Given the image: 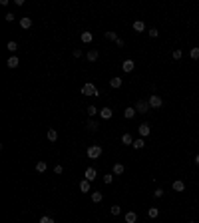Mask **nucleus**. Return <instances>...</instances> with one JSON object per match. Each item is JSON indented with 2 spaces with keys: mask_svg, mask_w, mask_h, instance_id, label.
<instances>
[{
  "mask_svg": "<svg viewBox=\"0 0 199 223\" xmlns=\"http://www.w3.org/2000/svg\"><path fill=\"white\" fill-rule=\"evenodd\" d=\"M135 114H138V112H135V108H126V110H123V116H126L128 120H132Z\"/></svg>",
  "mask_w": 199,
  "mask_h": 223,
  "instance_id": "14",
  "label": "nucleus"
},
{
  "mask_svg": "<svg viewBox=\"0 0 199 223\" xmlns=\"http://www.w3.org/2000/svg\"><path fill=\"white\" fill-rule=\"evenodd\" d=\"M48 139H50V142H56V139H58V132H56V130H48Z\"/></svg>",
  "mask_w": 199,
  "mask_h": 223,
  "instance_id": "22",
  "label": "nucleus"
},
{
  "mask_svg": "<svg viewBox=\"0 0 199 223\" xmlns=\"http://www.w3.org/2000/svg\"><path fill=\"white\" fill-rule=\"evenodd\" d=\"M74 58H82V50H74Z\"/></svg>",
  "mask_w": 199,
  "mask_h": 223,
  "instance_id": "39",
  "label": "nucleus"
},
{
  "mask_svg": "<svg viewBox=\"0 0 199 223\" xmlns=\"http://www.w3.org/2000/svg\"><path fill=\"white\" fill-rule=\"evenodd\" d=\"M82 94L84 96H100V90L92 84V82H88V84L82 86Z\"/></svg>",
  "mask_w": 199,
  "mask_h": 223,
  "instance_id": "1",
  "label": "nucleus"
},
{
  "mask_svg": "<svg viewBox=\"0 0 199 223\" xmlns=\"http://www.w3.org/2000/svg\"><path fill=\"white\" fill-rule=\"evenodd\" d=\"M122 143H123V146H133V138L129 136V133H123V136H122Z\"/></svg>",
  "mask_w": 199,
  "mask_h": 223,
  "instance_id": "13",
  "label": "nucleus"
},
{
  "mask_svg": "<svg viewBox=\"0 0 199 223\" xmlns=\"http://www.w3.org/2000/svg\"><path fill=\"white\" fill-rule=\"evenodd\" d=\"M109 211H112V215H119V213H122V207H119V205H114Z\"/></svg>",
  "mask_w": 199,
  "mask_h": 223,
  "instance_id": "30",
  "label": "nucleus"
},
{
  "mask_svg": "<svg viewBox=\"0 0 199 223\" xmlns=\"http://www.w3.org/2000/svg\"><path fill=\"white\" fill-rule=\"evenodd\" d=\"M191 58H193V60H199V48H193V50H191Z\"/></svg>",
  "mask_w": 199,
  "mask_h": 223,
  "instance_id": "32",
  "label": "nucleus"
},
{
  "mask_svg": "<svg viewBox=\"0 0 199 223\" xmlns=\"http://www.w3.org/2000/svg\"><path fill=\"white\" fill-rule=\"evenodd\" d=\"M109 86H112V88H119V86H122V78H112V80H109Z\"/></svg>",
  "mask_w": 199,
  "mask_h": 223,
  "instance_id": "20",
  "label": "nucleus"
},
{
  "mask_svg": "<svg viewBox=\"0 0 199 223\" xmlns=\"http://www.w3.org/2000/svg\"><path fill=\"white\" fill-rule=\"evenodd\" d=\"M18 64H20V60L16 56H10L8 60H6V66L8 68H18Z\"/></svg>",
  "mask_w": 199,
  "mask_h": 223,
  "instance_id": "10",
  "label": "nucleus"
},
{
  "mask_svg": "<svg viewBox=\"0 0 199 223\" xmlns=\"http://www.w3.org/2000/svg\"><path fill=\"white\" fill-rule=\"evenodd\" d=\"M139 136H142V138H145V136H149V132H152V130H149V123H142V126H139Z\"/></svg>",
  "mask_w": 199,
  "mask_h": 223,
  "instance_id": "9",
  "label": "nucleus"
},
{
  "mask_svg": "<svg viewBox=\"0 0 199 223\" xmlns=\"http://www.w3.org/2000/svg\"><path fill=\"white\" fill-rule=\"evenodd\" d=\"M100 156H102V147H100V146H90V147H88V157L98 159Z\"/></svg>",
  "mask_w": 199,
  "mask_h": 223,
  "instance_id": "2",
  "label": "nucleus"
},
{
  "mask_svg": "<svg viewBox=\"0 0 199 223\" xmlns=\"http://www.w3.org/2000/svg\"><path fill=\"white\" fill-rule=\"evenodd\" d=\"M80 191H82V193H88V191H90V181H88V179L80 181Z\"/></svg>",
  "mask_w": 199,
  "mask_h": 223,
  "instance_id": "15",
  "label": "nucleus"
},
{
  "mask_svg": "<svg viewBox=\"0 0 199 223\" xmlns=\"http://www.w3.org/2000/svg\"><path fill=\"white\" fill-rule=\"evenodd\" d=\"M147 34H149V36H152V38H157V36H159V32H157L155 28H152V30H147Z\"/></svg>",
  "mask_w": 199,
  "mask_h": 223,
  "instance_id": "35",
  "label": "nucleus"
},
{
  "mask_svg": "<svg viewBox=\"0 0 199 223\" xmlns=\"http://www.w3.org/2000/svg\"><path fill=\"white\" fill-rule=\"evenodd\" d=\"M171 56H173V60H181V56H183V54H181V50H173V54H171Z\"/></svg>",
  "mask_w": 199,
  "mask_h": 223,
  "instance_id": "31",
  "label": "nucleus"
},
{
  "mask_svg": "<svg viewBox=\"0 0 199 223\" xmlns=\"http://www.w3.org/2000/svg\"><path fill=\"white\" fill-rule=\"evenodd\" d=\"M106 38H108V40H114V42H116V40H118V34H116V32H106Z\"/></svg>",
  "mask_w": 199,
  "mask_h": 223,
  "instance_id": "29",
  "label": "nucleus"
},
{
  "mask_svg": "<svg viewBox=\"0 0 199 223\" xmlns=\"http://www.w3.org/2000/svg\"><path fill=\"white\" fill-rule=\"evenodd\" d=\"M147 110H149V102L138 100V104H135V112H139V114H145Z\"/></svg>",
  "mask_w": 199,
  "mask_h": 223,
  "instance_id": "4",
  "label": "nucleus"
},
{
  "mask_svg": "<svg viewBox=\"0 0 199 223\" xmlns=\"http://www.w3.org/2000/svg\"><path fill=\"white\" fill-rule=\"evenodd\" d=\"M183 189H185V183H183V181H179V179L173 181V191H183Z\"/></svg>",
  "mask_w": 199,
  "mask_h": 223,
  "instance_id": "17",
  "label": "nucleus"
},
{
  "mask_svg": "<svg viewBox=\"0 0 199 223\" xmlns=\"http://www.w3.org/2000/svg\"><path fill=\"white\" fill-rule=\"evenodd\" d=\"M116 44H118L119 48H123V40H122V38H118V40H116Z\"/></svg>",
  "mask_w": 199,
  "mask_h": 223,
  "instance_id": "40",
  "label": "nucleus"
},
{
  "mask_svg": "<svg viewBox=\"0 0 199 223\" xmlns=\"http://www.w3.org/2000/svg\"><path fill=\"white\" fill-rule=\"evenodd\" d=\"M133 66H135V62H133V60H123V64H122L123 72H133Z\"/></svg>",
  "mask_w": 199,
  "mask_h": 223,
  "instance_id": "7",
  "label": "nucleus"
},
{
  "mask_svg": "<svg viewBox=\"0 0 199 223\" xmlns=\"http://www.w3.org/2000/svg\"><path fill=\"white\" fill-rule=\"evenodd\" d=\"M92 201H94V203H100V201H102V193H100V191H92Z\"/></svg>",
  "mask_w": 199,
  "mask_h": 223,
  "instance_id": "23",
  "label": "nucleus"
},
{
  "mask_svg": "<svg viewBox=\"0 0 199 223\" xmlns=\"http://www.w3.org/2000/svg\"><path fill=\"white\" fill-rule=\"evenodd\" d=\"M46 162H38V163H36V171H40V173H42V171H46Z\"/></svg>",
  "mask_w": 199,
  "mask_h": 223,
  "instance_id": "27",
  "label": "nucleus"
},
{
  "mask_svg": "<svg viewBox=\"0 0 199 223\" xmlns=\"http://www.w3.org/2000/svg\"><path fill=\"white\" fill-rule=\"evenodd\" d=\"M6 48H8L10 52H16V50H18V44H16V42H14V40H10V42H8V44H6Z\"/></svg>",
  "mask_w": 199,
  "mask_h": 223,
  "instance_id": "24",
  "label": "nucleus"
},
{
  "mask_svg": "<svg viewBox=\"0 0 199 223\" xmlns=\"http://www.w3.org/2000/svg\"><path fill=\"white\" fill-rule=\"evenodd\" d=\"M195 163H197V166H199V153H197V156H195Z\"/></svg>",
  "mask_w": 199,
  "mask_h": 223,
  "instance_id": "41",
  "label": "nucleus"
},
{
  "mask_svg": "<svg viewBox=\"0 0 199 223\" xmlns=\"http://www.w3.org/2000/svg\"><path fill=\"white\" fill-rule=\"evenodd\" d=\"M98 56H100L98 50H90V52H88V60H90V62H96V60H98Z\"/></svg>",
  "mask_w": 199,
  "mask_h": 223,
  "instance_id": "21",
  "label": "nucleus"
},
{
  "mask_svg": "<svg viewBox=\"0 0 199 223\" xmlns=\"http://www.w3.org/2000/svg\"><path fill=\"white\" fill-rule=\"evenodd\" d=\"M112 181H114V175H109V173H108V175H104V183L106 185H109Z\"/></svg>",
  "mask_w": 199,
  "mask_h": 223,
  "instance_id": "33",
  "label": "nucleus"
},
{
  "mask_svg": "<svg viewBox=\"0 0 199 223\" xmlns=\"http://www.w3.org/2000/svg\"><path fill=\"white\" fill-rule=\"evenodd\" d=\"M20 26H22L24 30L32 28V18H28V16H24V18H20Z\"/></svg>",
  "mask_w": 199,
  "mask_h": 223,
  "instance_id": "8",
  "label": "nucleus"
},
{
  "mask_svg": "<svg viewBox=\"0 0 199 223\" xmlns=\"http://www.w3.org/2000/svg\"><path fill=\"white\" fill-rule=\"evenodd\" d=\"M4 20H6V22H12V20H14V14H12V12H8V14L4 16Z\"/></svg>",
  "mask_w": 199,
  "mask_h": 223,
  "instance_id": "36",
  "label": "nucleus"
},
{
  "mask_svg": "<svg viewBox=\"0 0 199 223\" xmlns=\"http://www.w3.org/2000/svg\"><path fill=\"white\" fill-rule=\"evenodd\" d=\"M114 173H116V175L123 173V163H116V166H114Z\"/></svg>",
  "mask_w": 199,
  "mask_h": 223,
  "instance_id": "26",
  "label": "nucleus"
},
{
  "mask_svg": "<svg viewBox=\"0 0 199 223\" xmlns=\"http://www.w3.org/2000/svg\"><path fill=\"white\" fill-rule=\"evenodd\" d=\"M80 38H82V42H84V44H90L92 40H94V34H92V32H82Z\"/></svg>",
  "mask_w": 199,
  "mask_h": 223,
  "instance_id": "11",
  "label": "nucleus"
},
{
  "mask_svg": "<svg viewBox=\"0 0 199 223\" xmlns=\"http://www.w3.org/2000/svg\"><path fill=\"white\" fill-rule=\"evenodd\" d=\"M84 175H86V179H88V181H94L96 177H98V171H96L94 167H88V169H86V173H84Z\"/></svg>",
  "mask_w": 199,
  "mask_h": 223,
  "instance_id": "5",
  "label": "nucleus"
},
{
  "mask_svg": "<svg viewBox=\"0 0 199 223\" xmlns=\"http://www.w3.org/2000/svg\"><path fill=\"white\" fill-rule=\"evenodd\" d=\"M153 195H155V197H161V195H163V189H155V191H153Z\"/></svg>",
  "mask_w": 199,
  "mask_h": 223,
  "instance_id": "38",
  "label": "nucleus"
},
{
  "mask_svg": "<svg viewBox=\"0 0 199 223\" xmlns=\"http://www.w3.org/2000/svg\"><path fill=\"white\" fill-rule=\"evenodd\" d=\"M98 128H100L98 122H94V120H90V122H88V130H90V132H96Z\"/></svg>",
  "mask_w": 199,
  "mask_h": 223,
  "instance_id": "25",
  "label": "nucleus"
},
{
  "mask_svg": "<svg viewBox=\"0 0 199 223\" xmlns=\"http://www.w3.org/2000/svg\"><path fill=\"white\" fill-rule=\"evenodd\" d=\"M147 102H149V108H155V110L163 106V100H161L159 96H149V100H147Z\"/></svg>",
  "mask_w": 199,
  "mask_h": 223,
  "instance_id": "3",
  "label": "nucleus"
},
{
  "mask_svg": "<svg viewBox=\"0 0 199 223\" xmlns=\"http://www.w3.org/2000/svg\"><path fill=\"white\" fill-rule=\"evenodd\" d=\"M100 116H102V120H109L112 116H114V112H112V110H109L108 106H106V108L100 110Z\"/></svg>",
  "mask_w": 199,
  "mask_h": 223,
  "instance_id": "6",
  "label": "nucleus"
},
{
  "mask_svg": "<svg viewBox=\"0 0 199 223\" xmlns=\"http://www.w3.org/2000/svg\"><path fill=\"white\" fill-rule=\"evenodd\" d=\"M88 114H90V116H92V118H94V116H96V114H100V110H98V108H96V106H90V108H88Z\"/></svg>",
  "mask_w": 199,
  "mask_h": 223,
  "instance_id": "28",
  "label": "nucleus"
},
{
  "mask_svg": "<svg viewBox=\"0 0 199 223\" xmlns=\"http://www.w3.org/2000/svg\"><path fill=\"white\" fill-rule=\"evenodd\" d=\"M147 215H149L152 219H155L157 215H159V209H157V207H149V209H147Z\"/></svg>",
  "mask_w": 199,
  "mask_h": 223,
  "instance_id": "19",
  "label": "nucleus"
},
{
  "mask_svg": "<svg viewBox=\"0 0 199 223\" xmlns=\"http://www.w3.org/2000/svg\"><path fill=\"white\" fill-rule=\"evenodd\" d=\"M133 147H135V149H142V147H145V142H143V138L133 139Z\"/></svg>",
  "mask_w": 199,
  "mask_h": 223,
  "instance_id": "18",
  "label": "nucleus"
},
{
  "mask_svg": "<svg viewBox=\"0 0 199 223\" xmlns=\"http://www.w3.org/2000/svg\"><path fill=\"white\" fill-rule=\"evenodd\" d=\"M135 221H138L135 211H128V213H126V223H135Z\"/></svg>",
  "mask_w": 199,
  "mask_h": 223,
  "instance_id": "12",
  "label": "nucleus"
},
{
  "mask_svg": "<svg viewBox=\"0 0 199 223\" xmlns=\"http://www.w3.org/2000/svg\"><path fill=\"white\" fill-rule=\"evenodd\" d=\"M40 223H54V219L48 217V215H44V217H40Z\"/></svg>",
  "mask_w": 199,
  "mask_h": 223,
  "instance_id": "34",
  "label": "nucleus"
},
{
  "mask_svg": "<svg viewBox=\"0 0 199 223\" xmlns=\"http://www.w3.org/2000/svg\"><path fill=\"white\" fill-rule=\"evenodd\" d=\"M133 30H135V32H143V30H145V24H143L142 20H138V22H133Z\"/></svg>",
  "mask_w": 199,
  "mask_h": 223,
  "instance_id": "16",
  "label": "nucleus"
},
{
  "mask_svg": "<svg viewBox=\"0 0 199 223\" xmlns=\"http://www.w3.org/2000/svg\"><path fill=\"white\" fill-rule=\"evenodd\" d=\"M54 171H56V173H58V175H60V173H62V171H64V167H62V166H56V167H54Z\"/></svg>",
  "mask_w": 199,
  "mask_h": 223,
  "instance_id": "37",
  "label": "nucleus"
}]
</instances>
